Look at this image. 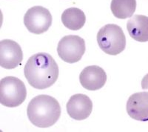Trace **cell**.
<instances>
[{
    "label": "cell",
    "mask_w": 148,
    "mask_h": 132,
    "mask_svg": "<svg viewBox=\"0 0 148 132\" xmlns=\"http://www.w3.org/2000/svg\"><path fill=\"white\" fill-rule=\"evenodd\" d=\"M25 76L33 88L46 89L52 86L59 77V67L47 53H38L30 56L24 68Z\"/></svg>",
    "instance_id": "6da1fadb"
},
{
    "label": "cell",
    "mask_w": 148,
    "mask_h": 132,
    "mask_svg": "<svg viewBox=\"0 0 148 132\" xmlns=\"http://www.w3.org/2000/svg\"><path fill=\"white\" fill-rule=\"evenodd\" d=\"M27 117L33 125L39 128H48L59 120L61 106L59 102L48 95H39L29 102Z\"/></svg>",
    "instance_id": "7a4b0ae2"
},
{
    "label": "cell",
    "mask_w": 148,
    "mask_h": 132,
    "mask_svg": "<svg viewBox=\"0 0 148 132\" xmlns=\"http://www.w3.org/2000/svg\"><path fill=\"white\" fill-rule=\"evenodd\" d=\"M97 43L105 54L116 56L125 49L126 37L121 27L114 24H108L103 26L98 32Z\"/></svg>",
    "instance_id": "3957f363"
},
{
    "label": "cell",
    "mask_w": 148,
    "mask_h": 132,
    "mask_svg": "<svg viewBox=\"0 0 148 132\" xmlns=\"http://www.w3.org/2000/svg\"><path fill=\"white\" fill-rule=\"evenodd\" d=\"M27 97L25 85L14 76H6L0 81V103L15 108L23 103Z\"/></svg>",
    "instance_id": "277c9868"
},
{
    "label": "cell",
    "mask_w": 148,
    "mask_h": 132,
    "mask_svg": "<svg viewBox=\"0 0 148 132\" xmlns=\"http://www.w3.org/2000/svg\"><path fill=\"white\" fill-rule=\"evenodd\" d=\"M85 42L76 35L65 36L59 41L57 52L59 57L67 63L79 62L85 52Z\"/></svg>",
    "instance_id": "5b68a950"
},
{
    "label": "cell",
    "mask_w": 148,
    "mask_h": 132,
    "mask_svg": "<svg viewBox=\"0 0 148 132\" xmlns=\"http://www.w3.org/2000/svg\"><path fill=\"white\" fill-rule=\"evenodd\" d=\"M52 15L48 10L42 6H34L26 12L24 24L30 33L42 34L47 31L52 25Z\"/></svg>",
    "instance_id": "8992f818"
},
{
    "label": "cell",
    "mask_w": 148,
    "mask_h": 132,
    "mask_svg": "<svg viewBox=\"0 0 148 132\" xmlns=\"http://www.w3.org/2000/svg\"><path fill=\"white\" fill-rule=\"evenodd\" d=\"M23 53L20 45L11 39L0 42V65L6 69H14L22 63Z\"/></svg>",
    "instance_id": "52a82bcc"
},
{
    "label": "cell",
    "mask_w": 148,
    "mask_h": 132,
    "mask_svg": "<svg viewBox=\"0 0 148 132\" xmlns=\"http://www.w3.org/2000/svg\"><path fill=\"white\" fill-rule=\"evenodd\" d=\"M68 115L76 120H84L90 115L92 110V102L84 94H78L70 98L67 103Z\"/></svg>",
    "instance_id": "ba28073f"
},
{
    "label": "cell",
    "mask_w": 148,
    "mask_h": 132,
    "mask_svg": "<svg viewBox=\"0 0 148 132\" xmlns=\"http://www.w3.org/2000/svg\"><path fill=\"white\" fill-rule=\"evenodd\" d=\"M79 81L85 89L96 91L101 89L105 85L107 74L99 66H88L83 69L79 75Z\"/></svg>",
    "instance_id": "9c48e42d"
},
{
    "label": "cell",
    "mask_w": 148,
    "mask_h": 132,
    "mask_svg": "<svg viewBox=\"0 0 148 132\" xmlns=\"http://www.w3.org/2000/svg\"><path fill=\"white\" fill-rule=\"evenodd\" d=\"M127 112L133 120H148V92L135 93L127 102Z\"/></svg>",
    "instance_id": "30bf717a"
},
{
    "label": "cell",
    "mask_w": 148,
    "mask_h": 132,
    "mask_svg": "<svg viewBox=\"0 0 148 132\" xmlns=\"http://www.w3.org/2000/svg\"><path fill=\"white\" fill-rule=\"evenodd\" d=\"M130 36L137 42H148V17L144 15H135L127 23Z\"/></svg>",
    "instance_id": "8fae6325"
},
{
    "label": "cell",
    "mask_w": 148,
    "mask_h": 132,
    "mask_svg": "<svg viewBox=\"0 0 148 132\" xmlns=\"http://www.w3.org/2000/svg\"><path fill=\"white\" fill-rule=\"evenodd\" d=\"M62 22L67 28L78 31L85 24V14L82 10L76 8H67L62 14Z\"/></svg>",
    "instance_id": "7c38bea8"
},
{
    "label": "cell",
    "mask_w": 148,
    "mask_h": 132,
    "mask_svg": "<svg viewBox=\"0 0 148 132\" xmlns=\"http://www.w3.org/2000/svg\"><path fill=\"white\" fill-rule=\"evenodd\" d=\"M110 8L116 18L120 19L130 18L136 9V0H112Z\"/></svg>",
    "instance_id": "4fadbf2b"
},
{
    "label": "cell",
    "mask_w": 148,
    "mask_h": 132,
    "mask_svg": "<svg viewBox=\"0 0 148 132\" xmlns=\"http://www.w3.org/2000/svg\"><path fill=\"white\" fill-rule=\"evenodd\" d=\"M141 88L144 90H148V74L141 80Z\"/></svg>",
    "instance_id": "5bb4252c"
}]
</instances>
